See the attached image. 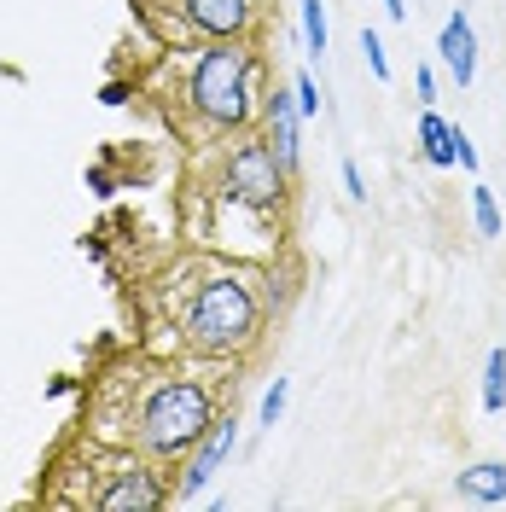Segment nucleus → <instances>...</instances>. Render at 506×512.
Wrapping results in <instances>:
<instances>
[{"mask_svg": "<svg viewBox=\"0 0 506 512\" xmlns=\"http://www.w3.org/2000/svg\"><path fill=\"white\" fill-rule=\"evenodd\" d=\"M128 443L140 448L146 460H181L210 437L216 425V390L204 379H181V373H152L146 384H134L128 402Z\"/></svg>", "mask_w": 506, "mask_h": 512, "instance_id": "obj_1", "label": "nucleus"}, {"mask_svg": "<svg viewBox=\"0 0 506 512\" xmlns=\"http://www.w3.org/2000/svg\"><path fill=\"white\" fill-rule=\"evenodd\" d=\"M175 332L192 355L204 361H227V355H245L262 332V291L233 274V268H210L198 286L187 291L181 315H175Z\"/></svg>", "mask_w": 506, "mask_h": 512, "instance_id": "obj_2", "label": "nucleus"}, {"mask_svg": "<svg viewBox=\"0 0 506 512\" xmlns=\"http://www.w3.org/2000/svg\"><path fill=\"white\" fill-rule=\"evenodd\" d=\"M187 111L204 134H245L256 105V53L245 41H204L187 64Z\"/></svg>", "mask_w": 506, "mask_h": 512, "instance_id": "obj_3", "label": "nucleus"}, {"mask_svg": "<svg viewBox=\"0 0 506 512\" xmlns=\"http://www.w3.org/2000/svg\"><path fill=\"white\" fill-rule=\"evenodd\" d=\"M285 187H291V169L274 158L268 140H233V152L222 163V198L227 204H245V210H280Z\"/></svg>", "mask_w": 506, "mask_h": 512, "instance_id": "obj_4", "label": "nucleus"}, {"mask_svg": "<svg viewBox=\"0 0 506 512\" xmlns=\"http://www.w3.org/2000/svg\"><path fill=\"white\" fill-rule=\"evenodd\" d=\"M105 478H111V483H99V489L82 495L94 512H158V507L175 501V495L163 489L158 466H152V460H140V454H117Z\"/></svg>", "mask_w": 506, "mask_h": 512, "instance_id": "obj_5", "label": "nucleus"}, {"mask_svg": "<svg viewBox=\"0 0 506 512\" xmlns=\"http://www.w3.org/2000/svg\"><path fill=\"white\" fill-rule=\"evenodd\" d=\"M256 6L262 0H175L181 24H187L198 41H245L256 24Z\"/></svg>", "mask_w": 506, "mask_h": 512, "instance_id": "obj_6", "label": "nucleus"}, {"mask_svg": "<svg viewBox=\"0 0 506 512\" xmlns=\"http://www.w3.org/2000/svg\"><path fill=\"white\" fill-rule=\"evenodd\" d=\"M233 448H239V419L227 414L210 425V437L192 448V466H187V478H181V501H198L210 483H216V472H222L227 460H233Z\"/></svg>", "mask_w": 506, "mask_h": 512, "instance_id": "obj_7", "label": "nucleus"}, {"mask_svg": "<svg viewBox=\"0 0 506 512\" xmlns=\"http://www.w3.org/2000/svg\"><path fill=\"white\" fill-rule=\"evenodd\" d=\"M262 140L274 146V158L297 175V163H303V111H297V94H274L262 99Z\"/></svg>", "mask_w": 506, "mask_h": 512, "instance_id": "obj_8", "label": "nucleus"}, {"mask_svg": "<svg viewBox=\"0 0 506 512\" xmlns=\"http://www.w3.org/2000/svg\"><path fill=\"white\" fill-rule=\"evenodd\" d=\"M437 53H443L448 76H454L460 88H472V76H477V30H472V18H466V6L448 12L443 35H437Z\"/></svg>", "mask_w": 506, "mask_h": 512, "instance_id": "obj_9", "label": "nucleus"}, {"mask_svg": "<svg viewBox=\"0 0 506 512\" xmlns=\"http://www.w3.org/2000/svg\"><path fill=\"white\" fill-rule=\"evenodd\" d=\"M460 495L466 501H483V507L506 501V460H477V466H466L460 472Z\"/></svg>", "mask_w": 506, "mask_h": 512, "instance_id": "obj_10", "label": "nucleus"}, {"mask_svg": "<svg viewBox=\"0 0 506 512\" xmlns=\"http://www.w3.org/2000/svg\"><path fill=\"white\" fill-rule=\"evenodd\" d=\"M419 152H425V163L448 169V163H454V123H443L437 111H425V117H419Z\"/></svg>", "mask_w": 506, "mask_h": 512, "instance_id": "obj_11", "label": "nucleus"}, {"mask_svg": "<svg viewBox=\"0 0 506 512\" xmlns=\"http://www.w3.org/2000/svg\"><path fill=\"white\" fill-rule=\"evenodd\" d=\"M297 12H303V47H309V53H326V47H332V24H326V6H320V0H297Z\"/></svg>", "mask_w": 506, "mask_h": 512, "instance_id": "obj_12", "label": "nucleus"}, {"mask_svg": "<svg viewBox=\"0 0 506 512\" xmlns=\"http://www.w3.org/2000/svg\"><path fill=\"white\" fill-rule=\"evenodd\" d=\"M472 222H477V233H483V239H501V233H506L501 204H495V192L483 187V181L472 187Z\"/></svg>", "mask_w": 506, "mask_h": 512, "instance_id": "obj_13", "label": "nucleus"}, {"mask_svg": "<svg viewBox=\"0 0 506 512\" xmlns=\"http://www.w3.org/2000/svg\"><path fill=\"white\" fill-rule=\"evenodd\" d=\"M483 408L489 414L506 408V350H489V361H483Z\"/></svg>", "mask_w": 506, "mask_h": 512, "instance_id": "obj_14", "label": "nucleus"}, {"mask_svg": "<svg viewBox=\"0 0 506 512\" xmlns=\"http://www.w3.org/2000/svg\"><path fill=\"white\" fill-rule=\"evenodd\" d=\"M285 402H291V379H274V384H268V396H262V414H256V419H262V425H280Z\"/></svg>", "mask_w": 506, "mask_h": 512, "instance_id": "obj_15", "label": "nucleus"}, {"mask_svg": "<svg viewBox=\"0 0 506 512\" xmlns=\"http://www.w3.org/2000/svg\"><path fill=\"white\" fill-rule=\"evenodd\" d=\"M291 94H297V111H303V117H320V88H315V76H297V82H291Z\"/></svg>", "mask_w": 506, "mask_h": 512, "instance_id": "obj_16", "label": "nucleus"}, {"mask_svg": "<svg viewBox=\"0 0 506 512\" xmlns=\"http://www.w3.org/2000/svg\"><path fill=\"white\" fill-rule=\"evenodd\" d=\"M361 53H367V70H373V76H390V59H384V47H379V35L373 30H361Z\"/></svg>", "mask_w": 506, "mask_h": 512, "instance_id": "obj_17", "label": "nucleus"}, {"mask_svg": "<svg viewBox=\"0 0 506 512\" xmlns=\"http://www.w3.org/2000/svg\"><path fill=\"white\" fill-rule=\"evenodd\" d=\"M344 192L355 198V204H367V181H361V163L344 158Z\"/></svg>", "mask_w": 506, "mask_h": 512, "instance_id": "obj_18", "label": "nucleus"}, {"mask_svg": "<svg viewBox=\"0 0 506 512\" xmlns=\"http://www.w3.org/2000/svg\"><path fill=\"white\" fill-rule=\"evenodd\" d=\"M454 163L460 169H477V146L466 140V128H454Z\"/></svg>", "mask_w": 506, "mask_h": 512, "instance_id": "obj_19", "label": "nucleus"}, {"mask_svg": "<svg viewBox=\"0 0 506 512\" xmlns=\"http://www.w3.org/2000/svg\"><path fill=\"white\" fill-rule=\"evenodd\" d=\"M413 94H419V105L431 111V105H437V76H431V70H419V76H413Z\"/></svg>", "mask_w": 506, "mask_h": 512, "instance_id": "obj_20", "label": "nucleus"}, {"mask_svg": "<svg viewBox=\"0 0 506 512\" xmlns=\"http://www.w3.org/2000/svg\"><path fill=\"white\" fill-rule=\"evenodd\" d=\"M384 12H390V18L402 24V18H408V0H384Z\"/></svg>", "mask_w": 506, "mask_h": 512, "instance_id": "obj_21", "label": "nucleus"}]
</instances>
